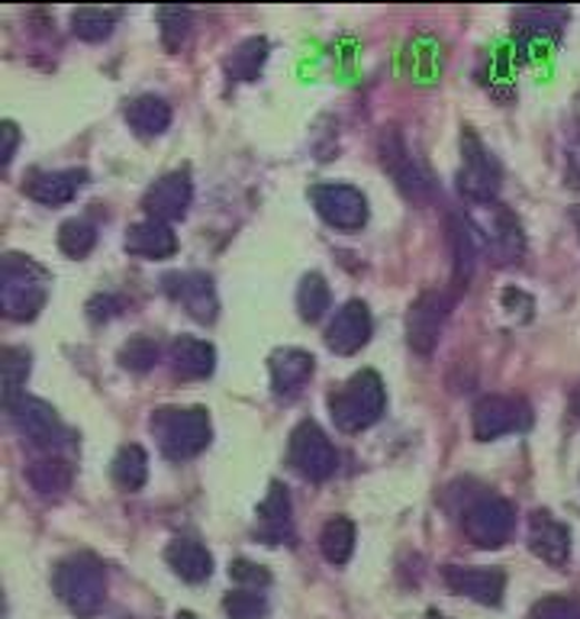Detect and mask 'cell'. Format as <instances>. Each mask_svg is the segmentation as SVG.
Returning <instances> with one entry per match:
<instances>
[{
  "label": "cell",
  "instance_id": "ee69618b",
  "mask_svg": "<svg viewBox=\"0 0 580 619\" xmlns=\"http://www.w3.org/2000/svg\"><path fill=\"white\" fill-rule=\"evenodd\" d=\"M0 136H3V149H0V165L3 168H10V161H13V155H17V143H20V132H17V124H7L0 126Z\"/></svg>",
  "mask_w": 580,
  "mask_h": 619
},
{
  "label": "cell",
  "instance_id": "d590c367",
  "mask_svg": "<svg viewBox=\"0 0 580 619\" xmlns=\"http://www.w3.org/2000/svg\"><path fill=\"white\" fill-rule=\"evenodd\" d=\"M158 27H161V42L168 52H178L187 36H190V27H194V17L187 7H161L158 10Z\"/></svg>",
  "mask_w": 580,
  "mask_h": 619
},
{
  "label": "cell",
  "instance_id": "9a60e30c",
  "mask_svg": "<svg viewBox=\"0 0 580 619\" xmlns=\"http://www.w3.org/2000/svg\"><path fill=\"white\" fill-rule=\"evenodd\" d=\"M165 291L171 301H178L187 316H194L197 323H214L219 313V301H216L214 281L204 272H184V275H168L165 278Z\"/></svg>",
  "mask_w": 580,
  "mask_h": 619
},
{
  "label": "cell",
  "instance_id": "9c48e42d",
  "mask_svg": "<svg viewBox=\"0 0 580 619\" xmlns=\"http://www.w3.org/2000/svg\"><path fill=\"white\" fill-rule=\"evenodd\" d=\"M568 27V10L561 7H522L517 10V52L522 59L549 56Z\"/></svg>",
  "mask_w": 580,
  "mask_h": 619
},
{
  "label": "cell",
  "instance_id": "5bb4252c",
  "mask_svg": "<svg viewBox=\"0 0 580 619\" xmlns=\"http://www.w3.org/2000/svg\"><path fill=\"white\" fill-rule=\"evenodd\" d=\"M190 200H194V185L187 178V171H171L165 178H158L146 197H142V207L149 219H158V223H178V219L187 217L190 210Z\"/></svg>",
  "mask_w": 580,
  "mask_h": 619
},
{
  "label": "cell",
  "instance_id": "ffe728a7",
  "mask_svg": "<svg viewBox=\"0 0 580 619\" xmlns=\"http://www.w3.org/2000/svg\"><path fill=\"white\" fill-rule=\"evenodd\" d=\"M529 549L558 568L571 558V532L564 523H558L549 510H535L529 517Z\"/></svg>",
  "mask_w": 580,
  "mask_h": 619
},
{
  "label": "cell",
  "instance_id": "7bdbcfd3",
  "mask_svg": "<svg viewBox=\"0 0 580 619\" xmlns=\"http://www.w3.org/2000/svg\"><path fill=\"white\" fill-rule=\"evenodd\" d=\"M503 310H507L510 316L529 320V316H532V297L517 291V287H510V291H503Z\"/></svg>",
  "mask_w": 580,
  "mask_h": 619
},
{
  "label": "cell",
  "instance_id": "1f68e13d",
  "mask_svg": "<svg viewBox=\"0 0 580 619\" xmlns=\"http://www.w3.org/2000/svg\"><path fill=\"white\" fill-rule=\"evenodd\" d=\"M32 358L27 348H3L0 352V374H3V406L17 403L23 397V384L30 377Z\"/></svg>",
  "mask_w": 580,
  "mask_h": 619
},
{
  "label": "cell",
  "instance_id": "e575fe53",
  "mask_svg": "<svg viewBox=\"0 0 580 619\" xmlns=\"http://www.w3.org/2000/svg\"><path fill=\"white\" fill-rule=\"evenodd\" d=\"M333 304V291H330V284L323 275H306L301 281V287H297V310H301V316H304L306 323H316L326 310Z\"/></svg>",
  "mask_w": 580,
  "mask_h": 619
},
{
  "label": "cell",
  "instance_id": "8d00e7d4",
  "mask_svg": "<svg viewBox=\"0 0 580 619\" xmlns=\"http://www.w3.org/2000/svg\"><path fill=\"white\" fill-rule=\"evenodd\" d=\"M97 243V229L88 219H65L59 226V248L68 258H85Z\"/></svg>",
  "mask_w": 580,
  "mask_h": 619
},
{
  "label": "cell",
  "instance_id": "4316f807",
  "mask_svg": "<svg viewBox=\"0 0 580 619\" xmlns=\"http://www.w3.org/2000/svg\"><path fill=\"white\" fill-rule=\"evenodd\" d=\"M449 246H452V275L459 287H468L478 265V229L471 217L452 214L449 217Z\"/></svg>",
  "mask_w": 580,
  "mask_h": 619
},
{
  "label": "cell",
  "instance_id": "83f0119b",
  "mask_svg": "<svg viewBox=\"0 0 580 619\" xmlns=\"http://www.w3.org/2000/svg\"><path fill=\"white\" fill-rule=\"evenodd\" d=\"M126 120H129V126H132L139 136L153 139V136H161V132L171 126V107H168L161 97L146 94V97L129 100V107H126Z\"/></svg>",
  "mask_w": 580,
  "mask_h": 619
},
{
  "label": "cell",
  "instance_id": "6da1fadb",
  "mask_svg": "<svg viewBox=\"0 0 580 619\" xmlns=\"http://www.w3.org/2000/svg\"><path fill=\"white\" fill-rule=\"evenodd\" d=\"M49 275L27 255H3L0 262V310L7 320L30 323L46 307Z\"/></svg>",
  "mask_w": 580,
  "mask_h": 619
},
{
  "label": "cell",
  "instance_id": "277c9868",
  "mask_svg": "<svg viewBox=\"0 0 580 619\" xmlns=\"http://www.w3.org/2000/svg\"><path fill=\"white\" fill-rule=\"evenodd\" d=\"M387 410V391L377 372H358L330 397V413L342 433H362Z\"/></svg>",
  "mask_w": 580,
  "mask_h": 619
},
{
  "label": "cell",
  "instance_id": "60d3db41",
  "mask_svg": "<svg viewBox=\"0 0 580 619\" xmlns=\"http://www.w3.org/2000/svg\"><path fill=\"white\" fill-rule=\"evenodd\" d=\"M229 578L236 581V584H243L245 590H258V588H268L272 584V574H268V568H262V564H255V561H233L229 564Z\"/></svg>",
  "mask_w": 580,
  "mask_h": 619
},
{
  "label": "cell",
  "instance_id": "30bf717a",
  "mask_svg": "<svg viewBox=\"0 0 580 619\" xmlns=\"http://www.w3.org/2000/svg\"><path fill=\"white\" fill-rule=\"evenodd\" d=\"M517 523V510L510 500L503 497H481L464 510V536L478 546V549H500Z\"/></svg>",
  "mask_w": 580,
  "mask_h": 619
},
{
  "label": "cell",
  "instance_id": "ab89813d",
  "mask_svg": "<svg viewBox=\"0 0 580 619\" xmlns=\"http://www.w3.org/2000/svg\"><path fill=\"white\" fill-rule=\"evenodd\" d=\"M532 619H580V603L571 597H542L532 607Z\"/></svg>",
  "mask_w": 580,
  "mask_h": 619
},
{
  "label": "cell",
  "instance_id": "484cf974",
  "mask_svg": "<svg viewBox=\"0 0 580 619\" xmlns=\"http://www.w3.org/2000/svg\"><path fill=\"white\" fill-rule=\"evenodd\" d=\"M165 561L187 584H204L214 574V556L197 539H175L165 549Z\"/></svg>",
  "mask_w": 580,
  "mask_h": 619
},
{
  "label": "cell",
  "instance_id": "7a4b0ae2",
  "mask_svg": "<svg viewBox=\"0 0 580 619\" xmlns=\"http://www.w3.org/2000/svg\"><path fill=\"white\" fill-rule=\"evenodd\" d=\"M153 433L158 449L171 462H187L210 445V413L204 406H161L153 416Z\"/></svg>",
  "mask_w": 580,
  "mask_h": 619
},
{
  "label": "cell",
  "instance_id": "7402d4cb",
  "mask_svg": "<svg viewBox=\"0 0 580 619\" xmlns=\"http://www.w3.org/2000/svg\"><path fill=\"white\" fill-rule=\"evenodd\" d=\"M88 185L85 168H65V171H36L27 181V194L42 207H61L78 197V190Z\"/></svg>",
  "mask_w": 580,
  "mask_h": 619
},
{
  "label": "cell",
  "instance_id": "c3c4849f",
  "mask_svg": "<svg viewBox=\"0 0 580 619\" xmlns=\"http://www.w3.org/2000/svg\"><path fill=\"white\" fill-rule=\"evenodd\" d=\"M178 619H197L194 613H178Z\"/></svg>",
  "mask_w": 580,
  "mask_h": 619
},
{
  "label": "cell",
  "instance_id": "bcb514c9",
  "mask_svg": "<svg viewBox=\"0 0 580 619\" xmlns=\"http://www.w3.org/2000/svg\"><path fill=\"white\" fill-rule=\"evenodd\" d=\"M571 413H574V416L580 420V387H574V391H571Z\"/></svg>",
  "mask_w": 580,
  "mask_h": 619
},
{
  "label": "cell",
  "instance_id": "f35d334b",
  "mask_svg": "<svg viewBox=\"0 0 580 619\" xmlns=\"http://www.w3.org/2000/svg\"><path fill=\"white\" fill-rule=\"evenodd\" d=\"M223 610L229 619H262L268 613V603H265V593L258 590H233L226 593Z\"/></svg>",
  "mask_w": 580,
  "mask_h": 619
},
{
  "label": "cell",
  "instance_id": "2e32d148",
  "mask_svg": "<svg viewBox=\"0 0 580 619\" xmlns=\"http://www.w3.org/2000/svg\"><path fill=\"white\" fill-rule=\"evenodd\" d=\"M445 584L484 607H500L503 603V590H507V574L500 568H461V564H449L442 571Z\"/></svg>",
  "mask_w": 580,
  "mask_h": 619
},
{
  "label": "cell",
  "instance_id": "ac0fdd59",
  "mask_svg": "<svg viewBox=\"0 0 580 619\" xmlns=\"http://www.w3.org/2000/svg\"><path fill=\"white\" fill-rule=\"evenodd\" d=\"M255 536L265 546H291L294 542V507H291V494L281 481H272L268 497L258 507Z\"/></svg>",
  "mask_w": 580,
  "mask_h": 619
},
{
  "label": "cell",
  "instance_id": "f1b7e54d",
  "mask_svg": "<svg viewBox=\"0 0 580 619\" xmlns=\"http://www.w3.org/2000/svg\"><path fill=\"white\" fill-rule=\"evenodd\" d=\"M268 39L265 36H252V39H245L239 42L236 49H233V56L226 59V75H229V81H236V85H245V81H255L258 75H262V68L268 62Z\"/></svg>",
  "mask_w": 580,
  "mask_h": 619
},
{
  "label": "cell",
  "instance_id": "681fc988",
  "mask_svg": "<svg viewBox=\"0 0 580 619\" xmlns=\"http://www.w3.org/2000/svg\"><path fill=\"white\" fill-rule=\"evenodd\" d=\"M426 619H445V617H439V613H435V610H432V613H429Z\"/></svg>",
  "mask_w": 580,
  "mask_h": 619
},
{
  "label": "cell",
  "instance_id": "8992f818",
  "mask_svg": "<svg viewBox=\"0 0 580 619\" xmlns=\"http://www.w3.org/2000/svg\"><path fill=\"white\" fill-rule=\"evenodd\" d=\"M377 149H381V165H384V171L394 178L400 194H403L406 200L426 204L429 197H432V175L426 171V165L410 153V146L403 143V136H400L394 126L381 132Z\"/></svg>",
  "mask_w": 580,
  "mask_h": 619
},
{
  "label": "cell",
  "instance_id": "7dc6e473",
  "mask_svg": "<svg viewBox=\"0 0 580 619\" xmlns=\"http://www.w3.org/2000/svg\"><path fill=\"white\" fill-rule=\"evenodd\" d=\"M571 219H574V226H578L580 233V207H571Z\"/></svg>",
  "mask_w": 580,
  "mask_h": 619
},
{
  "label": "cell",
  "instance_id": "52a82bcc",
  "mask_svg": "<svg viewBox=\"0 0 580 619\" xmlns=\"http://www.w3.org/2000/svg\"><path fill=\"white\" fill-rule=\"evenodd\" d=\"M287 462L291 468L306 478V481H330L336 474L338 455L330 442V435L323 433L313 420H304L287 442Z\"/></svg>",
  "mask_w": 580,
  "mask_h": 619
},
{
  "label": "cell",
  "instance_id": "e0dca14e",
  "mask_svg": "<svg viewBox=\"0 0 580 619\" xmlns=\"http://www.w3.org/2000/svg\"><path fill=\"white\" fill-rule=\"evenodd\" d=\"M529 426V406L513 397H484L474 406V435L481 442L500 439V435L513 433Z\"/></svg>",
  "mask_w": 580,
  "mask_h": 619
},
{
  "label": "cell",
  "instance_id": "4fadbf2b",
  "mask_svg": "<svg viewBox=\"0 0 580 619\" xmlns=\"http://www.w3.org/2000/svg\"><path fill=\"white\" fill-rule=\"evenodd\" d=\"M316 214L342 233H355L367 223V200L352 185H316L309 190Z\"/></svg>",
  "mask_w": 580,
  "mask_h": 619
},
{
  "label": "cell",
  "instance_id": "836d02e7",
  "mask_svg": "<svg viewBox=\"0 0 580 619\" xmlns=\"http://www.w3.org/2000/svg\"><path fill=\"white\" fill-rule=\"evenodd\" d=\"M120 10H104V7H81L71 17V32L85 42H104L117 27Z\"/></svg>",
  "mask_w": 580,
  "mask_h": 619
},
{
  "label": "cell",
  "instance_id": "7c38bea8",
  "mask_svg": "<svg viewBox=\"0 0 580 619\" xmlns=\"http://www.w3.org/2000/svg\"><path fill=\"white\" fill-rule=\"evenodd\" d=\"M7 413H10L13 430L23 439H30L36 449L52 452V449H61L65 439H68V430L61 426L59 413L39 397H20V401L7 406Z\"/></svg>",
  "mask_w": 580,
  "mask_h": 619
},
{
  "label": "cell",
  "instance_id": "603a6c76",
  "mask_svg": "<svg viewBox=\"0 0 580 619\" xmlns=\"http://www.w3.org/2000/svg\"><path fill=\"white\" fill-rule=\"evenodd\" d=\"M122 246L129 255H139V258H171L178 252V236L168 223H158V219H142V223H132L126 229V239Z\"/></svg>",
  "mask_w": 580,
  "mask_h": 619
},
{
  "label": "cell",
  "instance_id": "d6986e66",
  "mask_svg": "<svg viewBox=\"0 0 580 619\" xmlns=\"http://www.w3.org/2000/svg\"><path fill=\"white\" fill-rule=\"evenodd\" d=\"M371 310L365 301H348L345 307L338 310L326 330V345L336 352V355H355L358 348H365L371 340Z\"/></svg>",
  "mask_w": 580,
  "mask_h": 619
},
{
  "label": "cell",
  "instance_id": "f6af8a7d",
  "mask_svg": "<svg viewBox=\"0 0 580 619\" xmlns=\"http://www.w3.org/2000/svg\"><path fill=\"white\" fill-rule=\"evenodd\" d=\"M568 161H571L574 175L580 178V124H578V129L571 132V143H568Z\"/></svg>",
  "mask_w": 580,
  "mask_h": 619
},
{
  "label": "cell",
  "instance_id": "b9f144b4",
  "mask_svg": "<svg viewBox=\"0 0 580 619\" xmlns=\"http://www.w3.org/2000/svg\"><path fill=\"white\" fill-rule=\"evenodd\" d=\"M122 310V301L117 294H97L88 301V316H91L94 323H104V320H114V316H120Z\"/></svg>",
  "mask_w": 580,
  "mask_h": 619
},
{
  "label": "cell",
  "instance_id": "4dcf8cb0",
  "mask_svg": "<svg viewBox=\"0 0 580 619\" xmlns=\"http://www.w3.org/2000/svg\"><path fill=\"white\" fill-rule=\"evenodd\" d=\"M320 552L330 564H345L355 552V523L348 517H333L320 532Z\"/></svg>",
  "mask_w": 580,
  "mask_h": 619
},
{
  "label": "cell",
  "instance_id": "cb8c5ba5",
  "mask_svg": "<svg viewBox=\"0 0 580 619\" xmlns=\"http://www.w3.org/2000/svg\"><path fill=\"white\" fill-rule=\"evenodd\" d=\"M400 68L413 85H435L442 75V46L435 36L420 32L406 42L403 56H400Z\"/></svg>",
  "mask_w": 580,
  "mask_h": 619
},
{
  "label": "cell",
  "instance_id": "74e56055",
  "mask_svg": "<svg viewBox=\"0 0 580 619\" xmlns=\"http://www.w3.org/2000/svg\"><path fill=\"white\" fill-rule=\"evenodd\" d=\"M158 362H161V348L149 336H136V340H129L120 348V365L126 372L146 374L153 372Z\"/></svg>",
  "mask_w": 580,
  "mask_h": 619
},
{
  "label": "cell",
  "instance_id": "f546056e",
  "mask_svg": "<svg viewBox=\"0 0 580 619\" xmlns=\"http://www.w3.org/2000/svg\"><path fill=\"white\" fill-rule=\"evenodd\" d=\"M27 478H30L36 494L56 500V497H61L71 488V464L65 462V459H56V455L36 459V462L27 468Z\"/></svg>",
  "mask_w": 580,
  "mask_h": 619
},
{
  "label": "cell",
  "instance_id": "ba28073f",
  "mask_svg": "<svg viewBox=\"0 0 580 619\" xmlns=\"http://www.w3.org/2000/svg\"><path fill=\"white\" fill-rule=\"evenodd\" d=\"M471 223L481 233L493 265L520 262L522 252H525V236H522L520 219L513 217V210H507L503 204H488V207H481L478 217H471Z\"/></svg>",
  "mask_w": 580,
  "mask_h": 619
},
{
  "label": "cell",
  "instance_id": "44dd1931",
  "mask_svg": "<svg viewBox=\"0 0 580 619\" xmlns=\"http://www.w3.org/2000/svg\"><path fill=\"white\" fill-rule=\"evenodd\" d=\"M272 369V387L277 397H294L306 387V381L316 372V358L304 348H277L268 358Z\"/></svg>",
  "mask_w": 580,
  "mask_h": 619
},
{
  "label": "cell",
  "instance_id": "d6a6232c",
  "mask_svg": "<svg viewBox=\"0 0 580 619\" xmlns=\"http://www.w3.org/2000/svg\"><path fill=\"white\" fill-rule=\"evenodd\" d=\"M149 478V455L142 445H122L114 459V481L120 484L122 491H139Z\"/></svg>",
  "mask_w": 580,
  "mask_h": 619
},
{
  "label": "cell",
  "instance_id": "3957f363",
  "mask_svg": "<svg viewBox=\"0 0 580 619\" xmlns=\"http://www.w3.org/2000/svg\"><path fill=\"white\" fill-rule=\"evenodd\" d=\"M56 593L61 597V603L81 619H94L104 607L107 597V571L100 558L78 552L59 561L56 568Z\"/></svg>",
  "mask_w": 580,
  "mask_h": 619
},
{
  "label": "cell",
  "instance_id": "5b68a950",
  "mask_svg": "<svg viewBox=\"0 0 580 619\" xmlns=\"http://www.w3.org/2000/svg\"><path fill=\"white\" fill-rule=\"evenodd\" d=\"M503 185V168L493 155L484 149V143L478 139L474 129L461 132V171H459V190L478 207L497 204V194Z\"/></svg>",
  "mask_w": 580,
  "mask_h": 619
},
{
  "label": "cell",
  "instance_id": "d4e9b609",
  "mask_svg": "<svg viewBox=\"0 0 580 619\" xmlns=\"http://www.w3.org/2000/svg\"><path fill=\"white\" fill-rule=\"evenodd\" d=\"M168 362H171V372L184 381H204L216 372V348L210 342L181 336L171 342Z\"/></svg>",
  "mask_w": 580,
  "mask_h": 619
},
{
  "label": "cell",
  "instance_id": "8fae6325",
  "mask_svg": "<svg viewBox=\"0 0 580 619\" xmlns=\"http://www.w3.org/2000/svg\"><path fill=\"white\" fill-rule=\"evenodd\" d=\"M452 307H455V297L445 291H426L416 297V304L410 307V316H406V342L413 352L432 355V348L442 340Z\"/></svg>",
  "mask_w": 580,
  "mask_h": 619
}]
</instances>
